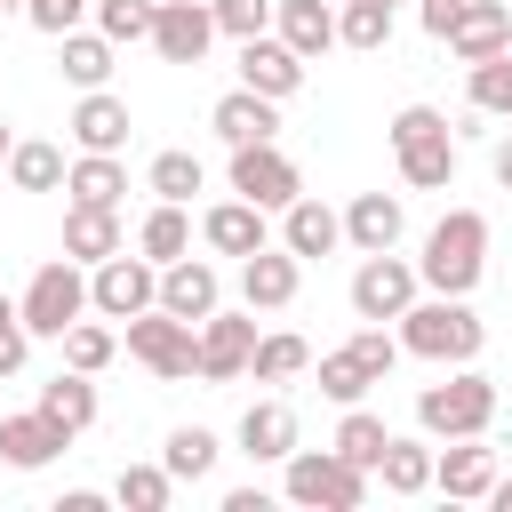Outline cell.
<instances>
[{
	"label": "cell",
	"mask_w": 512,
	"mask_h": 512,
	"mask_svg": "<svg viewBox=\"0 0 512 512\" xmlns=\"http://www.w3.org/2000/svg\"><path fill=\"white\" fill-rule=\"evenodd\" d=\"M480 344H488V320L472 312V296H416L408 312H400V352H416V360H440V368H464V360H480Z\"/></svg>",
	"instance_id": "cell-1"
},
{
	"label": "cell",
	"mask_w": 512,
	"mask_h": 512,
	"mask_svg": "<svg viewBox=\"0 0 512 512\" xmlns=\"http://www.w3.org/2000/svg\"><path fill=\"white\" fill-rule=\"evenodd\" d=\"M488 272V216L480 208H448L432 232H424V256H416V280L432 296H472Z\"/></svg>",
	"instance_id": "cell-2"
},
{
	"label": "cell",
	"mask_w": 512,
	"mask_h": 512,
	"mask_svg": "<svg viewBox=\"0 0 512 512\" xmlns=\"http://www.w3.org/2000/svg\"><path fill=\"white\" fill-rule=\"evenodd\" d=\"M392 160L408 192H448L456 184V128L432 104H400L392 112Z\"/></svg>",
	"instance_id": "cell-3"
},
{
	"label": "cell",
	"mask_w": 512,
	"mask_h": 512,
	"mask_svg": "<svg viewBox=\"0 0 512 512\" xmlns=\"http://www.w3.org/2000/svg\"><path fill=\"white\" fill-rule=\"evenodd\" d=\"M488 424H496V384H488L472 360L416 392V432H424V440H472V432H488Z\"/></svg>",
	"instance_id": "cell-4"
},
{
	"label": "cell",
	"mask_w": 512,
	"mask_h": 512,
	"mask_svg": "<svg viewBox=\"0 0 512 512\" xmlns=\"http://www.w3.org/2000/svg\"><path fill=\"white\" fill-rule=\"evenodd\" d=\"M280 488H288V504H312V512H360L368 504V472L336 448H288Z\"/></svg>",
	"instance_id": "cell-5"
},
{
	"label": "cell",
	"mask_w": 512,
	"mask_h": 512,
	"mask_svg": "<svg viewBox=\"0 0 512 512\" xmlns=\"http://www.w3.org/2000/svg\"><path fill=\"white\" fill-rule=\"evenodd\" d=\"M16 312H24L32 336H64L72 320H88V264H72V256L40 264L24 280V296H16Z\"/></svg>",
	"instance_id": "cell-6"
},
{
	"label": "cell",
	"mask_w": 512,
	"mask_h": 512,
	"mask_svg": "<svg viewBox=\"0 0 512 512\" xmlns=\"http://www.w3.org/2000/svg\"><path fill=\"white\" fill-rule=\"evenodd\" d=\"M152 304H160V264H152V256L112 248L104 264H88V312H96V320H136V312H152Z\"/></svg>",
	"instance_id": "cell-7"
},
{
	"label": "cell",
	"mask_w": 512,
	"mask_h": 512,
	"mask_svg": "<svg viewBox=\"0 0 512 512\" xmlns=\"http://www.w3.org/2000/svg\"><path fill=\"white\" fill-rule=\"evenodd\" d=\"M128 360H144L160 384H184V376H200V328L152 304V312L128 320Z\"/></svg>",
	"instance_id": "cell-8"
},
{
	"label": "cell",
	"mask_w": 512,
	"mask_h": 512,
	"mask_svg": "<svg viewBox=\"0 0 512 512\" xmlns=\"http://www.w3.org/2000/svg\"><path fill=\"white\" fill-rule=\"evenodd\" d=\"M416 296H424V280H416V264H408L400 248L360 256V272H352V312H360V320H400Z\"/></svg>",
	"instance_id": "cell-9"
},
{
	"label": "cell",
	"mask_w": 512,
	"mask_h": 512,
	"mask_svg": "<svg viewBox=\"0 0 512 512\" xmlns=\"http://www.w3.org/2000/svg\"><path fill=\"white\" fill-rule=\"evenodd\" d=\"M232 192L256 200L264 216H280V208L304 192V176H296V160H288L280 144H232Z\"/></svg>",
	"instance_id": "cell-10"
},
{
	"label": "cell",
	"mask_w": 512,
	"mask_h": 512,
	"mask_svg": "<svg viewBox=\"0 0 512 512\" xmlns=\"http://www.w3.org/2000/svg\"><path fill=\"white\" fill-rule=\"evenodd\" d=\"M248 352H256V312H208L200 320V376L208 384H240L248 376Z\"/></svg>",
	"instance_id": "cell-11"
},
{
	"label": "cell",
	"mask_w": 512,
	"mask_h": 512,
	"mask_svg": "<svg viewBox=\"0 0 512 512\" xmlns=\"http://www.w3.org/2000/svg\"><path fill=\"white\" fill-rule=\"evenodd\" d=\"M152 48H160V64H200L216 48V8L208 0H160L152 8Z\"/></svg>",
	"instance_id": "cell-12"
},
{
	"label": "cell",
	"mask_w": 512,
	"mask_h": 512,
	"mask_svg": "<svg viewBox=\"0 0 512 512\" xmlns=\"http://www.w3.org/2000/svg\"><path fill=\"white\" fill-rule=\"evenodd\" d=\"M296 288H304V256H288V248H256V256H240V304L248 312H288L296 304Z\"/></svg>",
	"instance_id": "cell-13"
},
{
	"label": "cell",
	"mask_w": 512,
	"mask_h": 512,
	"mask_svg": "<svg viewBox=\"0 0 512 512\" xmlns=\"http://www.w3.org/2000/svg\"><path fill=\"white\" fill-rule=\"evenodd\" d=\"M240 88H256V96H272V104H288V96L304 88V56H296L280 32H256V40H240Z\"/></svg>",
	"instance_id": "cell-14"
},
{
	"label": "cell",
	"mask_w": 512,
	"mask_h": 512,
	"mask_svg": "<svg viewBox=\"0 0 512 512\" xmlns=\"http://www.w3.org/2000/svg\"><path fill=\"white\" fill-rule=\"evenodd\" d=\"M224 304V280H216V264L208 256H176V264H160V312H176V320H208Z\"/></svg>",
	"instance_id": "cell-15"
},
{
	"label": "cell",
	"mask_w": 512,
	"mask_h": 512,
	"mask_svg": "<svg viewBox=\"0 0 512 512\" xmlns=\"http://www.w3.org/2000/svg\"><path fill=\"white\" fill-rule=\"evenodd\" d=\"M488 480H496V448H480V432H472V440L432 448V488H440L448 504H480V496H488Z\"/></svg>",
	"instance_id": "cell-16"
},
{
	"label": "cell",
	"mask_w": 512,
	"mask_h": 512,
	"mask_svg": "<svg viewBox=\"0 0 512 512\" xmlns=\"http://www.w3.org/2000/svg\"><path fill=\"white\" fill-rule=\"evenodd\" d=\"M200 240H208V256H256V248L272 240V216L232 192V200H216V208L200 216Z\"/></svg>",
	"instance_id": "cell-17"
},
{
	"label": "cell",
	"mask_w": 512,
	"mask_h": 512,
	"mask_svg": "<svg viewBox=\"0 0 512 512\" xmlns=\"http://www.w3.org/2000/svg\"><path fill=\"white\" fill-rule=\"evenodd\" d=\"M64 448H72V432H64V424H48L40 408L0 416V464H8V472H40V464H56Z\"/></svg>",
	"instance_id": "cell-18"
},
{
	"label": "cell",
	"mask_w": 512,
	"mask_h": 512,
	"mask_svg": "<svg viewBox=\"0 0 512 512\" xmlns=\"http://www.w3.org/2000/svg\"><path fill=\"white\" fill-rule=\"evenodd\" d=\"M280 248H288V256H336V248H344V216H336L328 200L296 192V200L280 208Z\"/></svg>",
	"instance_id": "cell-19"
},
{
	"label": "cell",
	"mask_w": 512,
	"mask_h": 512,
	"mask_svg": "<svg viewBox=\"0 0 512 512\" xmlns=\"http://www.w3.org/2000/svg\"><path fill=\"white\" fill-rule=\"evenodd\" d=\"M440 40H448L464 64L504 56V48H512V8H504V0H464V8H456V24H448Z\"/></svg>",
	"instance_id": "cell-20"
},
{
	"label": "cell",
	"mask_w": 512,
	"mask_h": 512,
	"mask_svg": "<svg viewBox=\"0 0 512 512\" xmlns=\"http://www.w3.org/2000/svg\"><path fill=\"white\" fill-rule=\"evenodd\" d=\"M208 128H216L224 144H280V104L256 96V88H232V96H216Z\"/></svg>",
	"instance_id": "cell-21"
},
{
	"label": "cell",
	"mask_w": 512,
	"mask_h": 512,
	"mask_svg": "<svg viewBox=\"0 0 512 512\" xmlns=\"http://www.w3.org/2000/svg\"><path fill=\"white\" fill-rule=\"evenodd\" d=\"M400 232H408V208H400V192H352V208H344V240H352L360 256H376V248H400Z\"/></svg>",
	"instance_id": "cell-22"
},
{
	"label": "cell",
	"mask_w": 512,
	"mask_h": 512,
	"mask_svg": "<svg viewBox=\"0 0 512 512\" xmlns=\"http://www.w3.org/2000/svg\"><path fill=\"white\" fill-rule=\"evenodd\" d=\"M72 144H80V152H120V144H128V104H120L112 88H80V104H72Z\"/></svg>",
	"instance_id": "cell-23"
},
{
	"label": "cell",
	"mask_w": 512,
	"mask_h": 512,
	"mask_svg": "<svg viewBox=\"0 0 512 512\" xmlns=\"http://www.w3.org/2000/svg\"><path fill=\"white\" fill-rule=\"evenodd\" d=\"M272 32L312 64V56L336 48V8H328V0H272Z\"/></svg>",
	"instance_id": "cell-24"
},
{
	"label": "cell",
	"mask_w": 512,
	"mask_h": 512,
	"mask_svg": "<svg viewBox=\"0 0 512 512\" xmlns=\"http://www.w3.org/2000/svg\"><path fill=\"white\" fill-rule=\"evenodd\" d=\"M64 192H72L80 208H120V200H128L120 152H80V160H64Z\"/></svg>",
	"instance_id": "cell-25"
},
{
	"label": "cell",
	"mask_w": 512,
	"mask_h": 512,
	"mask_svg": "<svg viewBox=\"0 0 512 512\" xmlns=\"http://www.w3.org/2000/svg\"><path fill=\"white\" fill-rule=\"evenodd\" d=\"M112 248H128V240H120V208H80V200H72V208H64V256H72V264H104Z\"/></svg>",
	"instance_id": "cell-26"
},
{
	"label": "cell",
	"mask_w": 512,
	"mask_h": 512,
	"mask_svg": "<svg viewBox=\"0 0 512 512\" xmlns=\"http://www.w3.org/2000/svg\"><path fill=\"white\" fill-rule=\"evenodd\" d=\"M288 448H296V408H288V400H256V408L240 416V456L280 464Z\"/></svg>",
	"instance_id": "cell-27"
},
{
	"label": "cell",
	"mask_w": 512,
	"mask_h": 512,
	"mask_svg": "<svg viewBox=\"0 0 512 512\" xmlns=\"http://www.w3.org/2000/svg\"><path fill=\"white\" fill-rule=\"evenodd\" d=\"M40 416H48V424H64V432L80 440V432L96 424V376H80V368L48 376V384H40Z\"/></svg>",
	"instance_id": "cell-28"
},
{
	"label": "cell",
	"mask_w": 512,
	"mask_h": 512,
	"mask_svg": "<svg viewBox=\"0 0 512 512\" xmlns=\"http://www.w3.org/2000/svg\"><path fill=\"white\" fill-rule=\"evenodd\" d=\"M368 480H384L392 496H424V488H432V440H408V432H392Z\"/></svg>",
	"instance_id": "cell-29"
},
{
	"label": "cell",
	"mask_w": 512,
	"mask_h": 512,
	"mask_svg": "<svg viewBox=\"0 0 512 512\" xmlns=\"http://www.w3.org/2000/svg\"><path fill=\"white\" fill-rule=\"evenodd\" d=\"M136 256H152V264L192 256V216H184V200H152V216L136 224Z\"/></svg>",
	"instance_id": "cell-30"
},
{
	"label": "cell",
	"mask_w": 512,
	"mask_h": 512,
	"mask_svg": "<svg viewBox=\"0 0 512 512\" xmlns=\"http://www.w3.org/2000/svg\"><path fill=\"white\" fill-rule=\"evenodd\" d=\"M56 72H64L72 88H104V80H112V40H104V32H64V40H56Z\"/></svg>",
	"instance_id": "cell-31"
},
{
	"label": "cell",
	"mask_w": 512,
	"mask_h": 512,
	"mask_svg": "<svg viewBox=\"0 0 512 512\" xmlns=\"http://www.w3.org/2000/svg\"><path fill=\"white\" fill-rule=\"evenodd\" d=\"M312 368V344L296 336V328H272V336H256V352H248V376L256 384H288V376H304Z\"/></svg>",
	"instance_id": "cell-32"
},
{
	"label": "cell",
	"mask_w": 512,
	"mask_h": 512,
	"mask_svg": "<svg viewBox=\"0 0 512 512\" xmlns=\"http://www.w3.org/2000/svg\"><path fill=\"white\" fill-rule=\"evenodd\" d=\"M216 456H224V440H216L208 424H176V432H168V448H160L168 480H208V472H216Z\"/></svg>",
	"instance_id": "cell-33"
},
{
	"label": "cell",
	"mask_w": 512,
	"mask_h": 512,
	"mask_svg": "<svg viewBox=\"0 0 512 512\" xmlns=\"http://www.w3.org/2000/svg\"><path fill=\"white\" fill-rule=\"evenodd\" d=\"M384 440H392V432H384V416H376V408H360V400H352V408H344V424H336V440H328V448H336V456H352V464H360V472H376V456H384Z\"/></svg>",
	"instance_id": "cell-34"
},
{
	"label": "cell",
	"mask_w": 512,
	"mask_h": 512,
	"mask_svg": "<svg viewBox=\"0 0 512 512\" xmlns=\"http://www.w3.org/2000/svg\"><path fill=\"white\" fill-rule=\"evenodd\" d=\"M384 40H392V8H384V0H344V8H336V48L376 56Z\"/></svg>",
	"instance_id": "cell-35"
},
{
	"label": "cell",
	"mask_w": 512,
	"mask_h": 512,
	"mask_svg": "<svg viewBox=\"0 0 512 512\" xmlns=\"http://www.w3.org/2000/svg\"><path fill=\"white\" fill-rule=\"evenodd\" d=\"M8 184L16 192H56L64 184V152L56 144H8Z\"/></svg>",
	"instance_id": "cell-36"
},
{
	"label": "cell",
	"mask_w": 512,
	"mask_h": 512,
	"mask_svg": "<svg viewBox=\"0 0 512 512\" xmlns=\"http://www.w3.org/2000/svg\"><path fill=\"white\" fill-rule=\"evenodd\" d=\"M56 344H64V368H80V376H104V368H112V352H120V336H112V328H96V320H72Z\"/></svg>",
	"instance_id": "cell-37"
},
{
	"label": "cell",
	"mask_w": 512,
	"mask_h": 512,
	"mask_svg": "<svg viewBox=\"0 0 512 512\" xmlns=\"http://www.w3.org/2000/svg\"><path fill=\"white\" fill-rule=\"evenodd\" d=\"M368 384H376V376H368V360H360L352 344H336V352H320V392H328L336 408H352V400H368Z\"/></svg>",
	"instance_id": "cell-38"
},
{
	"label": "cell",
	"mask_w": 512,
	"mask_h": 512,
	"mask_svg": "<svg viewBox=\"0 0 512 512\" xmlns=\"http://www.w3.org/2000/svg\"><path fill=\"white\" fill-rule=\"evenodd\" d=\"M168 496H176L168 464H128V472L112 480V504H128V512H168Z\"/></svg>",
	"instance_id": "cell-39"
},
{
	"label": "cell",
	"mask_w": 512,
	"mask_h": 512,
	"mask_svg": "<svg viewBox=\"0 0 512 512\" xmlns=\"http://www.w3.org/2000/svg\"><path fill=\"white\" fill-rule=\"evenodd\" d=\"M88 8H96V32L112 48H128V40H152V8L160 0H88Z\"/></svg>",
	"instance_id": "cell-40"
},
{
	"label": "cell",
	"mask_w": 512,
	"mask_h": 512,
	"mask_svg": "<svg viewBox=\"0 0 512 512\" xmlns=\"http://www.w3.org/2000/svg\"><path fill=\"white\" fill-rule=\"evenodd\" d=\"M464 96H472V112H504V104H512V48H504V56H480V64L464 72Z\"/></svg>",
	"instance_id": "cell-41"
},
{
	"label": "cell",
	"mask_w": 512,
	"mask_h": 512,
	"mask_svg": "<svg viewBox=\"0 0 512 512\" xmlns=\"http://www.w3.org/2000/svg\"><path fill=\"white\" fill-rule=\"evenodd\" d=\"M144 184H152V200H184V208H192V192H200L208 176H200L192 152H160V160L144 168Z\"/></svg>",
	"instance_id": "cell-42"
},
{
	"label": "cell",
	"mask_w": 512,
	"mask_h": 512,
	"mask_svg": "<svg viewBox=\"0 0 512 512\" xmlns=\"http://www.w3.org/2000/svg\"><path fill=\"white\" fill-rule=\"evenodd\" d=\"M208 8H216V32H224V40L272 32V0H208Z\"/></svg>",
	"instance_id": "cell-43"
},
{
	"label": "cell",
	"mask_w": 512,
	"mask_h": 512,
	"mask_svg": "<svg viewBox=\"0 0 512 512\" xmlns=\"http://www.w3.org/2000/svg\"><path fill=\"white\" fill-rule=\"evenodd\" d=\"M80 16H88V0H24V24H32V32H48V40L80 32Z\"/></svg>",
	"instance_id": "cell-44"
},
{
	"label": "cell",
	"mask_w": 512,
	"mask_h": 512,
	"mask_svg": "<svg viewBox=\"0 0 512 512\" xmlns=\"http://www.w3.org/2000/svg\"><path fill=\"white\" fill-rule=\"evenodd\" d=\"M352 352H360V360H368V376L384 384V376H392V360H400V336H384L376 320H360V328H352Z\"/></svg>",
	"instance_id": "cell-45"
},
{
	"label": "cell",
	"mask_w": 512,
	"mask_h": 512,
	"mask_svg": "<svg viewBox=\"0 0 512 512\" xmlns=\"http://www.w3.org/2000/svg\"><path fill=\"white\" fill-rule=\"evenodd\" d=\"M24 352H32V328H24L16 296H0V376H16V368H24Z\"/></svg>",
	"instance_id": "cell-46"
},
{
	"label": "cell",
	"mask_w": 512,
	"mask_h": 512,
	"mask_svg": "<svg viewBox=\"0 0 512 512\" xmlns=\"http://www.w3.org/2000/svg\"><path fill=\"white\" fill-rule=\"evenodd\" d=\"M224 512H272L264 488H224Z\"/></svg>",
	"instance_id": "cell-47"
},
{
	"label": "cell",
	"mask_w": 512,
	"mask_h": 512,
	"mask_svg": "<svg viewBox=\"0 0 512 512\" xmlns=\"http://www.w3.org/2000/svg\"><path fill=\"white\" fill-rule=\"evenodd\" d=\"M56 512H104V496H96V488H64V504H56Z\"/></svg>",
	"instance_id": "cell-48"
},
{
	"label": "cell",
	"mask_w": 512,
	"mask_h": 512,
	"mask_svg": "<svg viewBox=\"0 0 512 512\" xmlns=\"http://www.w3.org/2000/svg\"><path fill=\"white\" fill-rule=\"evenodd\" d=\"M480 504H496V512H512V480H504V472H496V480H488V496H480Z\"/></svg>",
	"instance_id": "cell-49"
},
{
	"label": "cell",
	"mask_w": 512,
	"mask_h": 512,
	"mask_svg": "<svg viewBox=\"0 0 512 512\" xmlns=\"http://www.w3.org/2000/svg\"><path fill=\"white\" fill-rule=\"evenodd\" d=\"M496 184H504V192H512V144H504V152H496Z\"/></svg>",
	"instance_id": "cell-50"
},
{
	"label": "cell",
	"mask_w": 512,
	"mask_h": 512,
	"mask_svg": "<svg viewBox=\"0 0 512 512\" xmlns=\"http://www.w3.org/2000/svg\"><path fill=\"white\" fill-rule=\"evenodd\" d=\"M8 144H16V136H8V120H0V160H8Z\"/></svg>",
	"instance_id": "cell-51"
},
{
	"label": "cell",
	"mask_w": 512,
	"mask_h": 512,
	"mask_svg": "<svg viewBox=\"0 0 512 512\" xmlns=\"http://www.w3.org/2000/svg\"><path fill=\"white\" fill-rule=\"evenodd\" d=\"M8 8H24V0H0V16H8Z\"/></svg>",
	"instance_id": "cell-52"
},
{
	"label": "cell",
	"mask_w": 512,
	"mask_h": 512,
	"mask_svg": "<svg viewBox=\"0 0 512 512\" xmlns=\"http://www.w3.org/2000/svg\"><path fill=\"white\" fill-rule=\"evenodd\" d=\"M384 8H400V0H384Z\"/></svg>",
	"instance_id": "cell-53"
},
{
	"label": "cell",
	"mask_w": 512,
	"mask_h": 512,
	"mask_svg": "<svg viewBox=\"0 0 512 512\" xmlns=\"http://www.w3.org/2000/svg\"><path fill=\"white\" fill-rule=\"evenodd\" d=\"M504 120H512V104H504Z\"/></svg>",
	"instance_id": "cell-54"
}]
</instances>
